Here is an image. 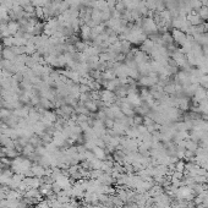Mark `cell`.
Segmentation results:
<instances>
[{
  "label": "cell",
  "instance_id": "obj_2",
  "mask_svg": "<svg viewBox=\"0 0 208 208\" xmlns=\"http://www.w3.org/2000/svg\"><path fill=\"white\" fill-rule=\"evenodd\" d=\"M200 17H203V19H207L208 17V9L207 7H201L200 9V14H198Z\"/></svg>",
  "mask_w": 208,
  "mask_h": 208
},
{
  "label": "cell",
  "instance_id": "obj_1",
  "mask_svg": "<svg viewBox=\"0 0 208 208\" xmlns=\"http://www.w3.org/2000/svg\"><path fill=\"white\" fill-rule=\"evenodd\" d=\"M100 100L105 104V105L110 107L111 104H114L115 102V94L113 91H109V89H105L103 91V92L100 93Z\"/></svg>",
  "mask_w": 208,
  "mask_h": 208
},
{
  "label": "cell",
  "instance_id": "obj_3",
  "mask_svg": "<svg viewBox=\"0 0 208 208\" xmlns=\"http://www.w3.org/2000/svg\"><path fill=\"white\" fill-rule=\"evenodd\" d=\"M107 125L108 126H113V121L111 120H107Z\"/></svg>",
  "mask_w": 208,
  "mask_h": 208
}]
</instances>
